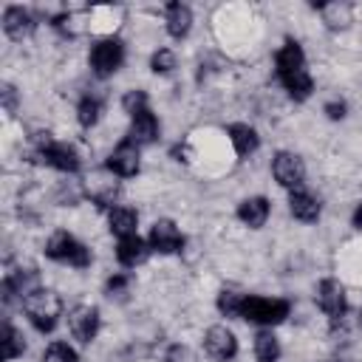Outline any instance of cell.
<instances>
[{
  "mask_svg": "<svg viewBox=\"0 0 362 362\" xmlns=\"http://www.w3.org/2000/svg\"><path fill=\"white\" fill-rule=\"evenodd\" d=\"M23 308H25V314L34 322L37 331H54V325L59 320V311H62V303H59L57 291L34 288L31 294L23 297Z\"/></svg>",
  "mask_w": 362,
  "mask_h": 362,
  "instance_id": "6da1fadb",
  "label": "cell"
},
{
  "mask_svg": "<svg viewBox=\"0 0 362 362\" xmlns=\"http://www.w3.org/2000/svg\"><path fill=\"white\" fill-rule=\"evenodd\" d=\"M240 317L249 322H260V325H277L288 317V303L272 300V297H243Z\"/></svg>",
  "mask_w": 362,
  "mask_h": 362,
  "instance_id": "7a4b0ae2",
  "label": "cell"
},
{
  "mask_svg": "<svg viewBox=\"0 0 362 362\" xmlns=\"http://www.w3.org/2000/svg\"><path fill=\"white\" fill-rule=\"evenodd\" d=\"M45 255L51 260H59V263H68V266H76V269H85L90 263V252L68 232H57L51 235L48 246H45Z\"/></svg>",
  "mask_w": 362,
  "mask_h": 362,
  "instance_id": "3957f363",
  "label": "cell"
},
{
  "mask_svg": "<svg viewBox=\"0 0 362 362\" xmlns=\"http://www.w3.org/2000/svg\"><path fill=\"white\" fill-rule=\"evenodd\" d=\"M122 62H124V45H122L119 40H113V37L99 40V42L93 45V51H90V68H93L96 76H110V74H116V71L122 68Z\"/></svg>",
  "mask_w": 362,
  "mask_h": 362,
  "instance_id": "277c9868",
  "label": "cell"
},
{
  "mask_svg": "<svg viewBox=\"0 0 362 362\" xmlns=\"http://www.w3.org/2000/svg\"><path fill=\"white\" fill-rule=\"evenodd\" d=\"M272 173H274V178H277L280 187H288V189L294 192V189L303 184V178H305V164H303L300 156L283 150V153L274 156V161H272Z\"/></svg>",
  "mask_w": 362,
  "mask_h": 362,
  "instance_id": "5b68a950",
  "label": "cell"
},
{
  "mask_svg": "<svg viewBox=\"0 0 362 362\" xmlns=\"http://www.w3.org/2000/svg\"><path fill=\"white\" fill-rule=\"evenodd\" d=\"M204 351L215 359V362H229L238 354V339L226 325H212L204 337Z\"/></svg>",
  "mask_w": 362,
  "mask_h": 362,
  "instance_id": "8992f818",
  "label": "cell"
},
{
  "mask_svg": "<svg viewBox=\"0 0 362 362\" xmlns=\"http://www.w3.org/2000/svg\"><path fill=\"white\" fill-rule=\"evenodd\" d=\"M68 328L74 334V339L79 342H90L99 331V311L93 305H76L68 314Z\"/></svg>",
  "mask_w": 362,
  "mask_h": 362,
  "instance_id": "52a82bcc",
  "label": "cell"
},
{
  "mask_svg": "<svg viewBox=\"0 0 362 362\" xmlns=\"http://www.w3.org/2000/svg\"><path fill=\"white\" fill-rule=\"evenodd\" d=\"M181 243H184V238H181V232H178V226L173 221H156L153 223V229H150V249H156L161 255H173V252L181 249Z\"/></svg>",
  "mask_w": 362,
  "mask_h": 362,
  "instance_id": "ba28073f",
  "label": "cell"
},
{
  "mask_svg": "<svg viewBox=\"0 0 362 362\" xmlns=\"http://www.w3.org/2000/svg\"><path fill=\"white\" fill-rule=\"evenodd\" d=\"M107 167H110V173H116V175H122V178L136 175V173H139V147H136L133 141H122V144L110 153Z\"/></svg>",
  "mask_w": 362,
  "mask_h": 362,
  "instance_id": "9c48e42d",
  "label": "cell"
},
{
  "mask_svg": "<svg viewBox=\"0 0 362 362\" xmlns=\"http://www.w3.org/2000/svg\"><path fill=\"white\" fill-rule=\"evenodd\" d=\"M317 303L328 317H342L345 314V288L337 280H322L317 288Z\"/></svg>",
  "mask_w": 362,
  "mask_h": 362,
  "instance_id": "30bf717a",
  "label": "cell"
},
{
  "mask_svg": "<svg viewBox=\"0 0 362 362\" xmlns=\"http://www.w3.org/2000/svg\"><path fill=\"white\" fill-rule=\"evenodd\" d=\"M31 28H34V20H31V14L25 8H20V6H8L6 8V14H3V31H6V37L23 40V37L31 34Z\"/></svg>",
  "mask_w": 362,
  "mask_h": 362,
  "instance_id": "8fae6325",
  "label": "cell"
},
{
  "mask_svg": "<svg viewBox=\"0 0 362 362\" xmlns=\"http://www.w3.org/2000/svg\"><path fill=\"white\" fill-rule=\"evenodd\" d=\"M277 74H280V79L283 76H291V74H300V71H305V57H303V48L294 42V40H288L280 51H277Z\"/></svg>",
  "mask_w": 362,
  "mask_h": 362,
  "instance_id": "7c38bea8",
  "label": "cell"
},
{
  "mask_svg": "<svg viewBox=\"0 0 362 362\" xmlns=\"http://www.w3.org/2000/svg\"><path fill=\"white\" fill-rule=\"evenodd\" d=\"M147 255H150V249H147V243L139 235L122 238L119 246H116V257H119L122 266H139V263L147 260Z\"/></svg>",
  "mask_w": 362,
  "mask_h": 362,
  "instance_id": "4fadbf2b",
  "label": "cell"
},
{
  "mask_svg": "<svg viewBox=\"0 0 362 362\" xmlns=\"http://www.w3.org/2000/svg\"><path fill=\"white\" fill-rule=\"evenodd\" d=\"M158 136V122L150 110H141L139 116H133V124H130V141L139 147V144H150L156 141Z\"/></svg>",
  "mask_w": 362,
  "mask_h": 362,
  "instance_id": "5bb4252c",
  "label": "cell"
},
{
  "mask_svg": "<svg viewBox=\"0 0 362 362\" xmlns=\"http://www.w3.org/2000/svg\"><path fill=\"white\" fill-rule=\"evenodd\" d=\"M238 218H240L246 226H252V229L263 226V223H266V218H269V201H266V198H260V195L246 198V201L238 206Z\"/></svg>",
  "mask_w": 362,
  "mask_h": 362,
  "instance_id": "9a60e30c",
  "label": "cell"
},
{
  "mask_svg": "<svg viewBox=\"0 0 362 362\" xmlns=\"http://www.w3.org/2000/svg\"><path fill=\"white\" fill-rule=\"evenodd\" d=\"M40 161H45V164H51V167H57L62 173H74L79 167V156H76V150L71 144H54Z\"/></svg>",
  "mask_w": 362,
  "mask_h": 362,
  "instance_id": "2e32d148",
  "label": "cell"
},
{
  "mask_svg": "<svg viewBox=\"0 0 362 362\" xmlns=\"http://www.w3.org/2000/svg\"><path fill=\"white\" fill-rule=\"evenodd\" d=\"M107 223H110V232H113V235H119V240H122V238L136 235L139 215H136L133 209H127V206H113V209H110V215H107Z\"/></svg>",
  "mask_w": 362,
  "mask_h": 362,
  "instance_id": "e0dca14e",
  "label": "cell"
},
{
  "mask_svg": "<svg viewBox=\"0 0 362 362\" xmlns=\"http://www.w3.org/2000/svg\"><path fill=\"white\" fill-rule=\"evenodd\" d=\"M288 209H291V215L300 218V221H317V218H320V204H317V198L308 195V192H303V189H294V192H291Z\"/></svg>",
  "mask_w": 362,
  "mask_h": 362,
  "instance_id": "ac0fdd59",
  "label": "cell"
},
{
  "mask_svg": "<svg viewBox=\"0 0 362 362\" xmlns=\"http://www.w3.org/2000/svg\"><path fill=\"white\" fill-rule=\"evenodd\" d=\"M189 25H192V11L181 3H170L167 6V31L173 37H187Z\"/></svg>",
  "mask_w": 362,
  "mask_h": 362,
  "instance_id": "d6986e66",
  "label": "cell"
},
{
  "mask_svg": "<svg viewBox=\"0 0 362 362\" xmlns=\"http://www.w3.org/2000/svg\"><path fill=\"white\" fill-rule=\"evenodd\" d=\"M229 139H232V147L238 150V156H249V153H255L257 144H260L255 127H249V124H232V127H229Z\"/></svg>",
  "mask_w": 362,
  "mask_h": 362,
  "instance_id": "ffe728a7",
  "label": "cell"
},
{
  "mask_svg": "<svg viewBox=\"0 0 362 362\" xmlns=\"http://www.w3.org/2000/svg\"><path fill=\"white\" fill-rule=\"evenodd\" d=\"M320 11H322V20L328 28H345L354 20V8L348 3H325V6H320Z\"/></svg>",
  "mask_w": 362,
  "mask_h": 362,
  "instance_id": "44dd1931",
  "label": "cell"
},
{
  "mask_svg": "<svg viewBox=\"0 0 362 362\" xmlns=\"http://www.w3.org/2000/svg\"><path fill=\"white\" fill-rule=\"evenodd\" d=\"M255 356H257L260 362H277V356H280V342H277V337H274L272 331H260V334L255 337Z\"/></svg>",
  "mask_w": 362,
  "mask_h": 362,
  "instance_id": "7402d4cb",
  "label": "cell"
},
{
  "mask_svg": "<svg viewBox=\"0 0 362 362\" xmlns=\"http://www.w3.org/2000/svg\"><path fill=\"white\" fill-rule=\"evenodd\" d=\"M280 82H283V88L288 90L291 99H308L311 96V88H314V82H311V76L305 71L291 74V76H283Z\"/></svg>",
  "mask_w": 362,
  "mask_h": 362,
  "instance_id": "603a6c76",
  "label": "cell"
},
{
  "mask_svg": "<svg viewBox=\"0 0 362 362\" xmlns=\"http://www.w3.org/2000/svg\"><path fill=\"white\" fill-rule=\"evenodd\" d=\"M23 351H25L23 334H20L11 322H6V325H3V359H17Z\"/></svg>",
  "mask_w": 362,
  "mask_h": 362,
  "instance_id": "cb8c5ba5",
  "label": "cell"
},
{
  "mask_svg": "<svg viewBox=\"0 0 362 362\" xmlns=\"http://www.w3.org/2000/svg\"><path fill=\"white\" fill-rule=\"evenodd\" d=\"M99 113H102V102H99L96 96H85V99L79 102V107H76V119H79L82 127L96 124V122H99Z\"/></svg>",
  "mask_w": 362,
  "mask_h": 362,
  "instance_id": "d4e9b609",
  "label": "cell"
},
{
  "mask_svg": "<svg viewBox=\"0 0 362 362\" xmlns=\"http://www.w3.org/2000/svg\"><path fill=\"white\" fill-rule=\"evenodd\" d=\"M240 305H243V294H238L235 288H223V291L218 294V308H221V314L235 317V314H240Z\"/></svg>",
  "mask_w": 362,
  "mask_h": 362,
  "instance_id": "484cf974",
  "label": "cell"
},
{
  "mask_svg": "<svg viewBox=\"0 0 362 362\" xmlns=\"http://www.w3.org/2000/svg\"><path fill=\"white\" fill-rule=\"evenodd\" d=\"M42 362H76V351H74L71 345H65V342H54V345L45 351Z\"/></svg>",
  "mask_w": 362,
  "mask_h": 362,
  "instance_id": "4316f807",
  "label": "cell"
},
{
  "mask_svg": "<svg viewBox=\"0 0 362 362\" xmlns=\"http://www.w3.org/2000/svg\"><path fill=\"white\" fill-rule=\"evenodd\" d=\"M122 105H124V110L130 116H139L141 110H147V93L144 90H127L124 99H122Z\"/></svg>",
  "mask_w": 362,
  "mask_h": 362,
  "instance_id": "83f0119b",
  "label": "cell"
},
{
  "mask_svg": "<svg viewBox=\"0 0 362 362\" xmlns=\"http://www.w3.org/2000/svg\"><path fill=\"white\" fill-rule=\"evenodd\" d=\"M150 65H153V71H156V74H167V71H173V68H175V54H173L170 48H158V51L153 54Z\"/></svg>",
  "mask_w": 362,
  "mask_h": 362,
  "instance_id": "f1b7e54d",
  "label": "cell"
},
{
  "mask_svg": "<svg viewBox=\"0 0 362 362\" xmlns=\"http://www.w3.org/2000/svg\"><path fill=\"white\" fill-rule=\"evenodd\" d=\"M167 362H198V356H195L187 345H175V348H170Z\"/></svg>",
  "mask_w": 362,
  "mask_h": 362,
  "instance_id": "f546056e",
  "label": "cell"
},
{
  "mask_svg": "<svg viewBox=\"0 0 362 362\" xmlns=\"http://www.w3.org/2000/svg\"><path fill=\"white\" fill-rule=\"evenodd\" d=\"M325 113H328V119H342L345 116V102H328Z\"/></svg>",
  "mask_w": 362,
  "mask_h": 362,
  "instance_id": "4dcf8cb0",
  "label": "cell"
},
{
  "mask_svg": "<svg viewBox=\"0 0 362 362\" xmlns=\"http://www.w3.org/2000/svg\"><path fill=\"white\" fill-rule=\"evenodd\" d=\"M0 96H3V107H6V110H14V88H11V85H3Z\"/></svg>",
  "mask_w": 362,
  "mask_h": 362,
  "instance_id": "1f68e13d",
  "label": "cell"
},
{
  "mask_svg": "<svg viewBox=\"0 0 362 362\" xmlns=\"http://www.w3.org/2000/svg\"><path fill=\"white\" fill-rule=\"evenodd\" d=\"M124 286H127V277H124V274H116V277L107 280V288H110V291H119V288H124Z\"/></svg>",
  "mask_w": 362,
  "mask_h": 362,
  "instance_id": "d6a6232c",
  "label": "cell"
},
{
  "mask_svg": "<svg viewBox=\"0 0 362 362\" xmlns=\"http://www.w3.org/2000/svg\"><path fill=\"white\" fill-rule=\"evenodd\" d=\"M354 226L356 229H362V204L356 206V212H354Z\"/></svg>",
  "mask_w": 362,
  "mask_h": 362,
  "instance_id": "836d02e7",
  "label": "cell"
},
{
  "mask_svg": "<svg viewBox=\"0 0 362 362\" xmlns=\"http://www.w3.org/2000/svg\"><path fill=\"white\" fill-rule=\"evenodd\" d=\"M359 322H362V314H359Z\"/></svg>",
  "mask_w": 362,
  "mask_h": 362,
  "instance_id": "e575fe53",
  "label": "cell"
}]
</instances>
